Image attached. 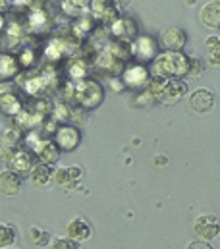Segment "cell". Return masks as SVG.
Wrapping results in <instances>:
<instances>
[{
	"label": "cell",
	"instance_id": "1",
	"mask_svg": "<svg viewBox=\"0 0 220 249\" xmlns=\"http://www.w3.org/2000/svg\"><path fill=\"white\" fill-rule=\"evenodd\" d=\"M187 64L189 58L183 56L182 53H172L168 51L165 54H161L155 62V71L157 75H165V77H183L187 75Z\"/></svg>",
	"mask_w": 220,
	"mask_h": 249
},
{
	"label": "cell",
	"instance_id": "2",
	"mask_svg": "<svg viewBox=\"0 0 220 249\" xmlns=\"http://www.w3.org/2000/svg\"><path fill=\"white\" fill-rule=\"evenodd\" d=\"M193 232L197 234L199 240L211 242L220 236V220L215 214H201L193 224Z\"/></svg>",
	"mask_w": 220,
	"mask_h": 249
},
{
	"label": "cell",
	"instance_id": "3",
	"mask_svg": "<svg viewBox=\"0 0 220 249\" xmlns=\"http://www.w3.org/2000/svg\"><path fill=\"white\" fill-rule=\"evenodd\" d=\"M185 93H187V85H185L182 79H176V77H174V79H166L165 87L161 89L157 101H161L163 105H174V103H178Z\"/></svg>",
	"mask_w": 220,
	"mask_h": 249
},
{
	"label": "cell",
	"instance_id": "4",
	"mask_svg": "<svg viewBox=\"0 0 220 249\" xmlns=\"http://www.w3.org/2000/svg\"><path fill=\"white\" fill-rule=\"evenodd\" d=\"M215 103H217L215 93H213L211 89H207V87H199V89H195V91L191 93V97H189V105H191V108H193L195 112H199V114H207V112H211V110L215 108Z\"/></svg>",
	"mask_w": 220,
	"mask_h": 249
},
{
	"label": "cell",
	"instance_id": "5",
	"mask_svg": "<svg viewBox=\"0 0 220 249\" xmlns=\"http://www.w3.org/2000/svg\"><path fill=\"white\" fill-rule=\"evenodd\" d=\"M6 164H8L10 170H14L19 176H23V174H29L31 172V168H33V157H31L29 151L16 147L12 151V155L6 159Z\"/></svg>",
	"mask_w": 220,
	"mask_h": 249
},
{
	"label": "cell",
	"instance_id": "6",
	"mask_svg": "<svg viewBox=\"0 0 220 249\" xmlns=\"http://www.w3.org/2000/svg\"><path fill=\"white\" fill-rule=\"evenodd\" d=\"M185 41H187V35L180 27H168L166 31H163V35H161L163 49L172 51V53H180L185 47Z\"/></svg>",
	"mask_w": 220,
	"mask_h": 249
},
{
	"label": "cell",
	"instance_id": "7",
	"mask_svg": "<svg viewBox=\"0 0 220 249\" xmlns=\"http://www.w3.org/2000/svg\"><path fill=\"white\" fill-rule=\"evenodd\" d=\"M66 236L81 244V242H87V240L93 236V228H91V224H89L83 216H75L73 220L68 222V226H66Z\"/></svg>",
	"mask_w": 220,
	"mask_h": 249
},
{
	"label": "cell",
	"instance_id": "8",
	"mask_svg": "<svg viewBox=\"0 0 220 249\" xmlns=\"http://www.w3.org/2000/svg\"><path fill=\"white\" fill-rule=\"evenodd\" d=\"M21 189V176L14 170H2L0 172V195L4 197H14Z\"/></svg>",
	"mask_w": 220,
	"mask_h": 249
},
{
	"label": "cell",
	"instance_id": "9",
	"mask_svg": "<svg viewBox=\"0 0 220 249\" xmlns=\"http://www.w3.org/2000/svg\"><path fill=\"white\" fill-rule=\"evenodd\" d=\"M101 99H103V89H101V85L95 83V81H87V83H83V87L79 89V103H81L83 107H87V108L99 105Z\"/></svg>",
	"mask_w": 220,
	"mask_h": 249
},
{
	"label": "cell",
	"instance_id": "10",
	"mask_svg": "<svg viewBox=\"0 0 220 249\" xmlns=\"http://www.w3.org/2000/svg\"><path fill=\"white\" fill-rule=\"evenodd\" d=\"M56 145L60 149H66V151H72L77 147L79 143V131L72 125H62L58 131H56Z\"/></svg>",
	"mask_w": 220,
	"mask_h": 249
},
{
	"label": "cell",
	"instance_id": "11",
	"mask_svg": "<svg viewBox=\"0 0 220 249\" xmlns=\"http://www.w3.org/2000/svg\"><path fill=\"white\" fill-rule=\"evenodd\" d=\"M199 18H201V23L211 27V29H219L220 27V0H213V2H207L201 12H199Z\"/></svg>",
	"mask_w": 220,
	"mask_h": 249
},
{
	"label": "cell",
	"instance_id": "12",
	"mask_svg": "<svg viewBox=\"0 0 220 249\" xmlns=\"http://www.w3.org/2000/svg\"><path fill=\"white\" fill-rule=\"evenodd\" d=\"M37 155H39L41 162L53 166V164L58 162V159H60V147L56 145V141H51V139L41 141L39 147H37Z\"/></svg>",
	"mask_w": 220,
	"mask_h": 249
},
{
	"label": "cell",
	"instance_id": "13",
	"mask_svg": "<svg viewBox=\"0 0 220 249\" xmlns=\"http://www.w3.org/2000/svg\"><path fill=\"white\" fill-rule=\"evenodd\" d=\"M29 178H31V182H33L35 186L45 187L53 178H55V172H53L51 164L37 162V164H33V168H31V172H29Z\"/></svg>",
	"mask_w": 220,
	"mask_h": 249
},
{
	"label": "cell",
	"instance_id": "14",
	"mask_svg": "<svg viewBox=\"0 0 220 249\" xmlns=\"http://www.w3.org/2000/svg\"><path fill=\"white\" fill-rule=\"evenodd\" d=\"M83 170L79 166H66V168H58L55 174V180L58 186L62 187H68V186H73L79 178H81Z\"/></svg>",
	"mask_w": 220,
	"mask_h": 249
},
{
	"label": "cell",
	"instance_id": "15",
	"mask_svg": "<svg viewBox=\"0 0 220 249\" xmlns=\"http://www.w3.org/2000/svg\"><path fill=\"white\" fill-rule=\"evenodd\" d=\"M0 110L8 116H18L21 112V103L14 93H4L0 97Z\"/></svg>",
	"mask_w": 220,
	"mask_h": 249
},
{
	"label": "cell",
	"instance_id": "16",
	"mask_svg": "<svg viewBox=\"0 0 220 249\" xmlns=\"http://www.w3.org/2000/svg\"><path fill=\"white\" fill-rule=\"evenodd\" d=\"M147 77H149V73H147V70H145L143 66H131V68H128V71L124 73L126 83L131 85V87L143 85V83L147 81Z\"/></svg>",
	"mask_w": 220,
	"mask_h": 249
},
{
	"label": "cell",
	"instance_id": "17",
	"mask_svg": "<svg viewBox=\"0 0 220 249\" xmlns=\"http://www.w3.org/2000/svg\"><path fill=\"white\" fill-rule=\"evenodd\" d=\"M49 25H51V19H49V16H47L45 12L35 10L33 14H29V19H27V27H29V31L39 33V31H45Z\"/></svg>",
	"mask_w": 220,
	"mask_h": 249
},
{
	"label": "cell",
	"instance_id": "18",
	"mask_svg": "<svg viewBox=\"0 0 220 249\" xmlns=\"http://www.w3.org/2000/svg\"><path fill=\"white\" fill-rule=\"evenodd\" d=\"M112 31H114V35H120V37H131V35H135L137 27L131 18H122L112 23Z\"/></svg>",
	"mask_w": 220,
	"mask_h": 249
},
{
	"label": "cell",
	"instance_id": "19",
	"mask_svg": "<svg viewBox=\"0 0 220 249\" xmlns=\"http://www.w3.org/2000/svg\"><path fill=\"white\" fill-rule=\"evenodd\" d=\"M207 47V62L211 66H220V37H209L205 41Z\"/></svg>",
	"mask_w": 220,
	"mask_h": 249
},
{
	"label": "cell",
	"instance_id": "20",
	"mask_svg": "<svg viewBox=\"0 0 220 249\" xmlns=\"http://www.w3.org/2000/svg\"><path fill=\"white\" fill-rule=\"evenodd\" d=\"M18 240V232L12 224H6V222H0V249L12 248Z\"/></svg>",
	"mask_w": 220,
	"mask_h": 249
},
{
	"label": "cell",
	"instance_id": "21",
	"mask_svg": "<svg viewBox=\"0 0 220 249\" xmlns=\"http://www.w3.org/2000/svg\"><path fill=\"white\" fill-rule=\"evenodd\" d=\"M18 70H19V64H18L16 58H12L10 54H2L0 56V77L8 79V77L16 75Z\"/></svg>",
	"mask_w": 220,
	"mask_h": 249
},
{
	"label": "cell",
	"instance_id": "22",
	"mask_svg": "<svg viewBox=\"0 0 220 249\" xmlns=\"http://www.w3.org/2000/svg\"><path fill=\"white\" fill-rule=\"evenodd\" d=\"M29 236H31V240L35 242V246H39V248H47V246H49V242H51L49 232H45V230H41V228H37V226H33V228H31Z\"/></svg>",
	"mask_w": 220,
	"mask_h": 249
},
{
	"label": "cell",
	"instance_id": "23",
	"mask_svg": "<svg viewBox=\"0 0 220 249\" xmlns=\"http://www.w3.org/2000/svg\"><path fill=\"white\" fill-rule=\"evenodd\" d=\"M203 60L201 58H197V56H191L189 58V64H187V75L189 77H197V75H201V71H203Z\"/></svg>",
	"mask_w": 220,
	"mask_h": 249
},
{
	"label": "cell",
	"instance_id": "24",
	"mask_svg": "<svg viewBox=\"0 0 220 249\" xmlns=\"http://www.w3.org/2000/svg\"><path fill=\"white\" fill-rule=\"evenodd\" d=\"M53 249H79V242L72 240V238H56L53 242Z\"/></svg>",
	"mask_w": 220,
	"mask_h": 249
},
{
	"label": "cell",
	"instance_id": "25",
	"mask_svg": "<svg viewBox=\"0 0 220 249\" xmlns=\"http://www.w3.org/2000/svg\"><path fill=\"white\" fill-rule=\"evenodd\" d=\"M18 131L16 129H10L4 133V147H16L18 145Z\"/></svg>",
	"mask_w": 220,
	"mask_h": 249
},
{
	"label": "cell",
	"instance_id": "26",
	"mask_svg": "<svg viewBox=\"0 0 220 249\" xmlns=\"http://www.w3.org/2000/svg\"><path fill=\"white\" fill-rule=\"evenodd\" d=\"M70 75H72V77H75V79L83 77V75H85V66H83L81 62L72 64V68H70Z\"/></svg>",
	"mask_w": 220,
	"mask_h": 249
},
{
	"label": "cell",
	"instance_id": "27",
	"mask_svg": "<svg viewBox=\"0 0 220 249\" xmlns=\"http://www.w3.org/2000/svg\"><path fill=\"white\" fill-rule=\"evenodd\" d=\"M185 249H213V246L207 240H195V242H189Z\"/></svg>",
	"mask_w": 220,
	"mask_h": 249
},
{
	"label": "cell",
	"instance_id": "28",
	"mask_svg": "<svg viewBox=\"0 0 220 249\" xmlns=\"http://www.w3.org/2000/svg\"><path fill=\"white\" fill-rule=\"evenodd\" d=\"M31 60H33V51H31V49H25V51L21 53V58H19V62L27 66V64H31Z\"/></svg>",
	"mask_w": 220,
	"mask_h": 249
},
{
	"label": "cell",
	"instance_id": "29",
	"mask_svg": "<svg viewBox=\"0 0 220 249\" xmlns=\"http://www.w3.org/2000/svg\"><path fill=\"white\" fill-rule=\"evenodd\" d=\"M10 4H14V6H29L31 0H10Z\"/></svg>",
	"mask_w": 220,
	"mask_h": 249
},
{
	"label": "cell",
	"instance_id": "30",
	"mask_svg": "<svg viewBox=\"0 0 220 249\" xmlns=\"http://www.w3.org/2000/svg\"><path fill=\"white\" fill-rule=\"evenodd\" d=\"M10 8V0H0V14Z\"/></svg>",
	"mask_w": 220,
	"mask_h": 249
},
{
	"label": "cell",
	"instance_id": "31",
	"mask_svg": "<svg viewBox=\"0 0 220 249\" xmlns=\"http://www.w3.org/2000/svg\"><path fill=\"white\" fill-rule=\"evenodd\" d=\"M166 162H168L166 157H157V159H155V164H166Z\"/></svg>",
	"mask_w": 220,
	"mask_h": 249
},
{
	"label": "cell",
	"instance_id": "32",
	"mask_svg": "<svg viewBox=\"0 0 220 249\" xmlns=\"http://www.w3.org/2000/svg\"><path fill=\"white\" fill-rule=\"evenodd\" d=\"M4 25H6V19H4V16H2V14H0V31H2V29H4Z\"/></svg>",
	"mask_w": 220,
	"mask_h": 249
},
{
	"label": "cell",
	"instance_id": "33",
	"mask_svg": "<svg viewBox=\"0 0 220 249\" xmlns=\"http://www.w3.org/2000/svg\"><path fill=\"white\" fill-rule=\"evenodd\" d=\"M120 2H122L124 6H126V4H129V0H120Z\"/></svg>",
	"mask_w": 220,
	"mask_h": 249
},
{
	"label": "cell",
	"instance_id": "34",
	"mask_svg": "<svg viewBox=\"0 0 220 249\" xmlns=\"http://www.w3.org/2000/svg\"><path fill=\"white\" fill-rule=\"evenodd\" d=\"M187 4H195V0H187Z\"/></svg>",
	"mask_w": 220,
	"mask_h": 249
}]
</instances>
